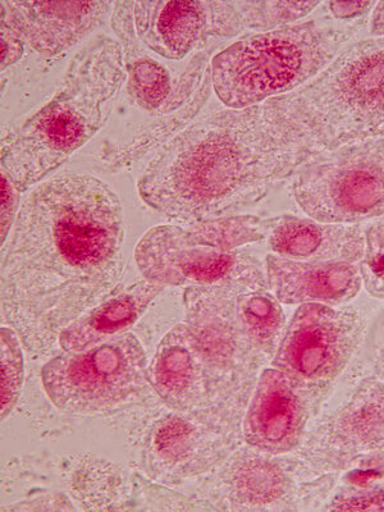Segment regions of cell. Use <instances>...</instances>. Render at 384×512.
I'll list each match as a JSON object with an SVG mask.
<instances>
[{
	"label": "cell",
	"mask_w": 384,
	"mask_h": 512,
	"mask_svg": "<svg viewBox=\"0 0 384 512\" xmlns=\"http://www.w3.org/2000/svg\"><path fill=\"white\" fill-rule=\"evenodd\" d=\"M112 26L168 61H181L212 36L251 30L248 2L116 3Z\"/></svg>",
	"instance_id": "cell-8"
},
{
	"label": "cell",
	"mask_w": 384,
	"mask_h": 512,
	"mask_svg": "<svg viewBox=\"0 0 384 512\" xmlns=\"http://www.w3.org/2000/svg\"><path fill=\"white\" fill-rule=\"evenodd\" d=\"M370 38H384V2L376 4L369 21Z\"/></svg>",
	"instance_id": "cell-23"
},
{
	"label": "cell",
	"mask_w": 384,
	"mask_h": 512,
	"mask_svg": "<svg viewBox=\"0 0 384 512\" xmlns=\"http://www.w3.org/2000/svg\"><path fill=\"white\" fill-rule=\"evenodd\" d=\"M267 104L309 160L342 146L384 139V38L347 45L309 84Z\"/></svg>",
	"instance_id": "cell-3"
},
{
	"label": "cell",
	"mask_w": 384,
	"mask_h": 512,
	"mask_svg": "<svg viewBox=\"0 0 384 512\" xmlns=\"http://www.w3.org/2000/svg\"><path fill=\"white\" fill-rule=\"evenodd\" d=\"M159 287L162 286L139 283L125 294L111 297L107 303L68 329L62 337V346L66 350L82 351L86 346L131 326L158 294Z\"/></svg>",
	"instance_id": "cell-15"
},
{
	"label": "cell",
	"mask_w": 384,
	"mask_h": 512,
	"mask_svg": "<svg viewBox=\"0 0 384 512\" xmlns=\"http://www.w3.org/2000/svg\"><path fill=\"white\" fill-rule=\"evenodd\" d=\"M376 4V2H328L326 6L335 20L350 24L360 17L367 16Z\"/></svg>",
	"instance_id": "cell-21"
},
{
	"label": "cell",
	"mask_w": 384,
	"mask_h": 512,
	"mask_svg": "<svg viewBox=\"0 0 384 512\" xmlns=\"http://www.w3.org/2000/svg\"><path fill=\"white\" fill-rule=\"evenodd\" d=\"M267 237L265 221L223 217L190 228L157 227L146 233L136 260L150 280L166 285H209L231 277H262L256 260L232 253Z\"/></svg>",
	"instance_id": "cell-5"
},
{
	"label": "cell",
	"mask_w": 384,
	"mask_h": 512,
	"mask_svg": "<svg viewBox=\"0 0 384 512\" xmlns=\"http://www.w3.org/2000/svg\"><path fill=\"white\" fill-rule=\"evenodd\" d=\"M303 455L317 474H337L384 461V382L367 377L315 423Z\"/></svg>",
	"instance_id": "cell-10"
},
{
	"label": "cell",
	"mask_w": 384,
	"mask_h": 512,
	"mask_svg": "<svg viewBox=\"0 0 384 512\" xmlns=\"http://www.w3.org/2000/svg\"><path fill=\"white\" fill-rule=\"evenodd\" d=\"M123 81L120 44L96 38L72 59L57 93L3 137L2 163L18 191L36 184L104 125L105 105Z\"/></svg>",
	"instance_id": "cell-2"
},
{
	"label": "cell",
	"mask_w": 384,
	"mask_h": 512,
	"mask_svg": "<svg viewBox=\"0 0 384 512\" xmlns=\"http://www.w3.org/2000/svg\"><path fill=\"white\" fill-rule=\"evenodd\" d=\"M329 510H384V488L373 489L370 492H361L356 496H349L332 502Z\"/></svg>",
	"instance_id": "cell-20"
},
{
	"label": "cell",
	"mask_w": 384,
	"mask_h": 512,
	"mask_svg": "<svg viewBox=\"0 0 384 512\" xmlns=\"http://www.w3.org/2000/svg\"><path fill=\"white\" fill-rule=\"evenodd\" d=\"M309 416L308 406L286 374L265 370L246 415V441L269 454H286L303 441Z\"/></svg>",
	"instance_id": "cell-12"
},
{
	"label": "cell",
	"mask_w": 384,
	"mask_h": 512,
	"mask_svg": "<svg viewBox=\"0 0 384 512\" xmlns=\"http://www.w3.org/2000/svg\"><path fill=\"white\" fill-rule=\"evenodd\" d=\"M15 182L6 172L2 173V236L3 242L8 236L9 228L12 226L13 217L16 212V191Z\"/></svg>",
	"instance_id": "cell-22"
},
{
	"label": "cell",
	"mask_w": 384,
	"mask_h": 512,
	"mask_svg": "<svg viewBox=\"0 0 384 512\" xmlns=\"http://www.w3.org/2000/svg\"><path fill=\"white\" fill-rule=\"evenodd\" d=\"M292 195L314 221L358 224L384 216V139L320 153L297 169Z\"/></svg>",
	"instance_id": "cell-6"
},
{
	"label": "cell",
	"mask_w": 384,
	"mask_h": 512,
	"mask_svg": "<svg viewBox=\"0 0 384 512\" xmlns=\"http://www.w3.org/2000/svg\"><path fill=\"white\" fill-rule=\"evenodd\" d=\"M367 347L368 360L374 376L384 382V309L370 329Z\"/></svg>",
	"instance_id": "cell-19"
},
{
	"label": "cell",
	"mask_w": 384,
	"mask_h": 512,
	"mask_svg": "<svg viewBox=\"0 0 384 512\" xmlns=\"http://www.w3.org/2000/svg\"><path fill=\"white\" fill-rule=\"evenodd\" d=\"M365 319L358 310L303 304L283 332L274 369L290 379L310 415L331 392L363 342Z\"/></svg>",
	"instance_id": "cell-7"
},
{
	"label": "cell",
	"mask_w": 384,
	"mask_h": 512,
	"mask_svg": "<svg viewBox=\"0 0 384 512\" xmlns=\"http://www.w3.org/2000/svg\"><path fill=\"white\" fill-rule=\"evenodd\" d=\"M112 3L2 2V24L21 34L36 52L57 56L102 24Z\"/></svg>",
	"instance_id": "cell-11"
},
{
	"label": "cell",
	"mask_w": 384,
	"mask_h": 512,
	"mask_svg": "<svg viewBox=\"0 0 384 512\" xmlns=\"http://www.w3.org/2000/svg\"><path fill=\"white\" fill-rule=\"evenodd\" d=\"M267 280L282 304L350 303L363 286L360 265L347 262L306 263L269 255Z\"/></svg>",
	"instance_id": "cell-14"
},
{
	"label": "cell",
	"mask_w": 384,
	"mask_h": 512,
	"mask_svg": "<svg viewBox=\"0 0 384 512\" xmlns=\"http://www.w3.org/2000/svg\"><path fill=\"white\" fill-rule=\"evenodd\" d=\"M145 355L134 336L114 338L89 351L50 361L45 390L62 410L96 413L125 401L144 378Z\"/></svg>",
	"instance_id": "cell-9"
},
{
	"label": "cell",
	"mask_w": 384,
	"mask_h": 512,
	"mask_svg": "<svg viewBox=\"0 0 384 512\" xmlns=\"http://www.w3.org/2000/svg\"><path fill=\"white\" fill-rule=\"evenodd\" d=\"M308 162L267 103L224 107L164 145L145 169L139 192L160 213L201 219L255 203Z\"/></svg>",
	"instance_id": "cell-1"
},
{
	"label": "cell",
	"mask_w": 384,
	"mask_h": 512,
	"mask_svg": "<svg viewBox=\"0 0 384 512\" xmlns=\"http://www.w3.org/2000/svg\"><path fill=\"white\" fill-rule=\"evenodd\" d=\"M268 245L281 258L306 263L361 262L365 230L358 224H331L281 216L265 221Z\"/></svg>",
	"instance_id": "cell-13"
},
{
	"label": "cell",
	"mask_w": 384,
	"mask_h": 512,
	"mask_svg": "<svg viewBox=\"0 0 384 512\" xmlns=\"http://www.w3.org/2000/svg\"><path fill=\"white\" fill-rule=\"evenodd\" d=\"M364 26L306 21L246 36L213 57V89L231 109L294 93L326 70Z\"/></svg>",
	"instance_id": "cell-4"
},
{
	"label": "cell",
	"mask_w": 384,
	"mask_h": 512,
	"mask_svg": "<svg viewBox=\"0 0 384 512\" xmlns=\"http://www.w3.org/2000/svg\"><path fill=\"white\" fill-rule=\"evenodd\" d=\"M242 318L251 335L264 346L276 342L283 328V313L273 296L258 292L242 305Z\"/></svg>",
	"instance_id": "cell-16"
},
{
	"label": "cell",
	"mask_w": 384,
	"mask_h": 512,
	"mask_svg": "<svg viewBox=\"0 0 384 512\" xmlns=\"http://www.w3.org/2000/svg\"><path fill=\"white\" fill-rule=\"evenodd\" d=\"M2 350V409H11L22 381V359L13 337H3Z\"/></svg>",
	"instance_id": "cell-18"
},
{
	"label": "cell",
	"mask_w": 384,
	"mask_h": 512,
	"mask_svg": "<svg viewBox=\"0 0 384 512\" xmlns=\"http://www.w3.org/2000/svg\"><path fill=\"white\" fill-rule=\"evenodd\" d=\"M365 290L376 299H384V216L365 230V250L360 262Z\"/></svg>",
	"instance_id": "cell-17"
}]
</instances>
